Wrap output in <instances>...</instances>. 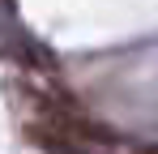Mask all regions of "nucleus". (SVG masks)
I'll use <instances>...</instances> for the list:
<instances>
[]
</instances>
